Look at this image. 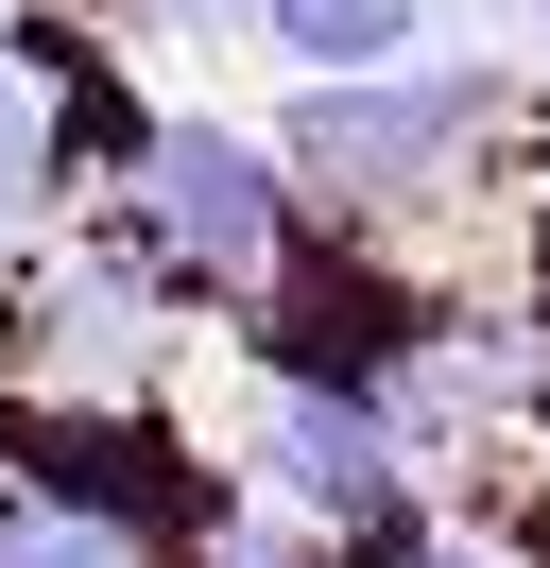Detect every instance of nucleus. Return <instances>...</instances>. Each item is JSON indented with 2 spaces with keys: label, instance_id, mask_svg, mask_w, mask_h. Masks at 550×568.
Segmentation results:
<instances>
[{
  "label": "nucleus",
  "instance_id": "f257e3e1",
  "mask_svg": "<svg viewBox=\"0 0 550 568\" xmlns=\"http://www.w3.org/2000/svg\"><path fill=\"white\" fill-rule=\"evenodd\" d=\"M481 121V70H309L293 87V121H275V173L293 190H412V173H447V139Z\"/></svg>",
  "mask_w": 550,
  "mask_h": 568
},
{
  "label": "nucleus",
  "instance_id": "f03ea898",
  "mask_svg": "<svg viewBox=\"0 0 550 568\" xmlns=\"http://www.w3.org/2000/svg\"><path fill=\"white\" fill-rule=\"evenodd\" d=\"M121 190H138V224H155L190 276H275V242H293V173H275V139H241V121H155Z\"/></svg>",
  "mask_w": 550,
  "mask_h": 568
},
{
  "label": "nucleus",
  "instance_id": "7ed1b4c3",
  "mask_svg": "<svg viewBox=\"0 0 550 568\" xmlns=\"http://www.w3.org/2000/svg\"><path fill=\"white\" fill-rule=\"evenodd\" d=\"M258 465L309 499V517H361V534L412 499V448H396V414H378L361 379H275L258 396Z\"/></svg>",
  "mask_w": 550,
  "mask_h": 568
},
{
  "label": "nucleus",
  "instance_id": "20e7f679",
  "mask_svg": "<svg viewBox=\"0 0 550 568\" xmlns=\"http://www.w3.org/2000/svg\"><path fill=\"white\" fill-rule=\"evenodd\" d=\"M412 18H430V0H241V36H258L275 70H396Z\"/></svg>",
  "mask_w": 550,
  "mask_h": 568
},
{
  "label": "nucleus",
  "instance_id": "39448f33",
  "mask_svg": "<svg viewBox=\"0 0 550 568\" xmlns=\"http://www.w3.org/2000/svg\"><path fill=\"white\" fill-rule=\"evenodd\" d=\"M52 190H69V155H52V104H34V70L0 52V258L52 224Z\"/></svg>",
  "mask_w": 550,
  "mask_h": 568
},
{
  "label": "nucleus",
  "instance_id": "423d86ee",
  "mask_svg": "<svg viewBox=\"0 0 550 568\" xmlns=\"http://www.w3.org/2000/svg\"><path fill=\"white\" fill-rule=\"evenodd\" d=\"M0 568H138V534H103V517H69V499H18V483H0Z\"/></svg>",
  "mask_w": 550,
  "mask_h": 568
},
{
  "label": "nucleus",
  "instance_id": "0eeeda50",
  "mask_svg": "<svg viewBox=\"0 0 550 568\" xmlns=\"http://www.w3.org/2000/svg\"><path fill=\"white\" fill-rule=\"evenodd\" d=\"M224 568H327V551H293V534H241V551Z\"/></svg>",
  "mask_w": 550,
  "mask_h": 568
},
{
  "label": "nucleus",
  "instance_id": "6e6552de",
  "mask_svg": "<svg viewBox=\"0 0 550 568\" xmlns=\"http://www.w3.org/2000/svg\"><path fill=\"white\" fill-rule=\"evenodd\" d=\"M412 568H465V551H412Z\"/></svg>",
  "mask_w": 550,
  "mask_h": 568
},
{
  "label": "nucleus",
  "instance_id": "1a4fd4ad",
  "mask_svg": "<svg viewBox=\"0 0 550 568\" xmlns=\"http://www.w3.org/2000/svg\"><path fill=\"white\" fill-rule=\"evenodd\" d=\"M533 18H550V0H533Z\"/></svg>",
  "mask_w": 550,
  "mask_h": 568
}]
</instances>
